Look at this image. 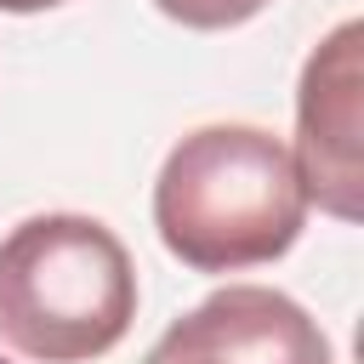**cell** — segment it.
<instances>
[{
	"label": "cell",
	"instance_id": "3",
	"mask_svg": "<svg viewBox=\"0 0 364 364\" xmlns=\"http://www.w3.org/2000/svg\"><path fill=\"white\" fill-rule=\"evenodd\" d=\"M364 23H341L318 40L296 91V176L307 205L358 222L364 216Z\"/></svg>",
	"mask_w": 364,
	"mask_h": 364
},
{
	"label": "cell",
	"instance_id": "6",
	"mask_svg": "<svg viewBox=\"0 0 364 364\" xmlns=\"http://www.w3.org/2000/svg\"><path fill=\"white\" fill-rule=\"evenodd\" d=\"M46 6H63V0H0V11H46Z\"/></svg>",
	"mask_w": 364,
	"mask_h": 364
},
{
	"label": "cell",
	"instance_id": "1",
	"mask_svg": "<svg viewBox=\"0 0 364 364\" xmlns=\"http://www.w3.org/2000/svg\"><path fill=\"white\" fill-rule=\"evenodd\" d=\"M307 193L290 148L262 125L188 131L154 182V228L193 273H239L301 239Z\"/></svg>",
	"mask_w": 364,
	"mask_h": 364
},
{
	"label": "cell",
	"instance_id": "7",
	"mask_svg": "<svg viewBox=\"0 0 364 364\" xmlns=\"http://www.w3.org/2000/svg\"><path fill=\"white\" fill-rule=\"evenodd\" d=\"M0 364H6V358H0Z\"/></svg>",
	"mask_w": 364,
	"mask_h": 364
},
{
	"label": "cell",
	"instance_id": "5",
	"mask_svg": "<svg viewBox=\"0 0 364 364\" xmlns=\"http://www.w3.org/2000/svg\"><path fill=\"white\" fill-rule=\"evenodd\" d=\"M171 23H182V28H239V23H250L267 0H154Z\"/></svg>",
	"mask_w": 364,
	"mask_h": 364
},
{
	"label": "cell",
	"instance_id": "4",
	"mask_svg": "<svg viewBox=\"0 0 364 364\" xmlns=\"http://www.w3.org/2000/svg\"><path fill=\"white\" fill-rule=\"evenodd\" d=\"M148 364H330V341L284 290L228 284L182 313L148 347Z\"/></svg>",
	"mask_w": 364,
	"mask_h": 364
},
{
	"label": "cell",
	"instance_id": "2",
	"mask_svg": "<svg viewBox=\"0 0 364 364\" xmlns=\"http://www.w3.org/2000/svg\"><path fill=\"white\" fill-rule=\"evenodd\" d=\"M136 267L97 216L51 210L0 239V341L34 364H85L125 341Z\"/></svg>",
	"mask_w": 364,
	"mask_h": 364
}]
</instances>
